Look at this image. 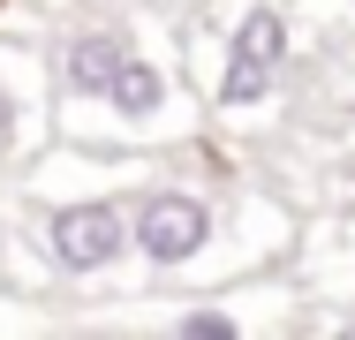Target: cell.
<instances>
[{
  "label": "cell",
  "instance_id": "cell-1",
  "mask_svg": "<svg viewBox=\"0 0 355 340\" xmlns=\"http://www.w3.org/2000/svg\"><path fill=\"white\" fill-rule=\"evenodd\" d=\"M280 53H287V23L272 8H250L234 46H227V76H219V106H257L280 76Z\"/></svg>",
  "mask_w": 355,
  "mask_h": 340
},
{
  "label": "cell",
  "instance_id": "cell-2",
  "mask_svg": "<svg viewBox=\"0 0 355 340\" xmlns=\"http://www.w3.org/2000/svg\"><path fill=\"white\" fill-rule=\"evenodd\" d=\"M205 235H212V212L197 197H182V189H159V197H144V212H137V250L151 265H189V257L205 250Z\"/></svg>",
  "mask_w": 355,
  "mask_h": 340
},
{
  "label": "cell",
  "instance_id": "cell-3",
  "mask_svg": "<svg viewBox=\"0 0 355 340\" xmlns=\"http://www.w3.org/2000/svg\"><path fill=\"white\" fill-rule=\"evenodd\" d=\"M121 250H137V227H121L114 204H69V212H53V257L69 272H106Z\"/></svg>",
  "mask_w": 355,
  "mask_h": 340
},
{
  "label": "cell",
  "instance_id": "cell-4",
  "mask_svg": "<svg viewBox=\"0 0 355 340\" xmlns=\"http://www.w3.org/2000/svg\"><path fill=\"white\" fill-rule=\"evenodd\" d=\"M121 61H129V46H121V38L83 31V38H69V53H61V83H69L76 99H106V91H114V76H121Z\"/></svg>",
  "mask_w": 355,
  "mask_h": 340
},
{
  "label": "cell",
  "instance_id": "cell-5",
  "mask_svg": "<svg viewBox=\"0 0 355 340\" xmlns=\"http://www.w3.org/2000/svg\"><path fill=\"white\" fill-rule=\"evenodd\" d=\"M106 106H114L121 121H151V114L166 106V76L144 61V53H129V61H121V76H114V91H106Z\"/></svg>",
  "mask_w": 355,
  "mask_h": 340
},
{
  "label": "cell",
  "instance_id": "cell-6",
  "mask_svg": "<svg viewBox=\"0 0 355 340\" xmlns=\"http://www.w3.org/2000/svg\"><path fill=\"white\" fill-rule=\"evenodd\" d=\"M182 340H234V318L227 310H189L182 318Z\"/></svg>",
  "mask_w": 355,
  "mask_h": 340
},
{
  "label": "cell",
  "instance_id": "cell-7",
  "mask_svg": "<svg viewBox=\"0 0 355 340\" xmlns=\"http://www.w3.org/2000/svg\"><path fill=\"white\" fill-rule=\"evenodd\" d=\"M8 136H15V99L0 91V144H8Z\"/></svg>",
  "mask_w": 355,
  "mask_h": 340
}]
</instances>
